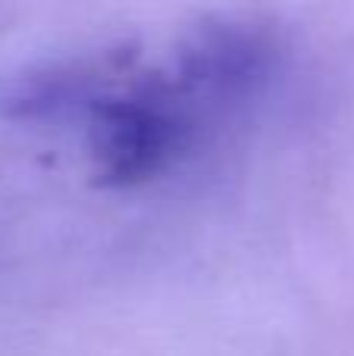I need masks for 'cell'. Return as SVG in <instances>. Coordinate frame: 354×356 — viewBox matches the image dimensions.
Instances as JSON below:
<instances>
[{
    "label": "cell",
    "instance_id": "obj_3",
    "mask_svg": "<svg viewBox=\"0 0 354 356\" xmlns=\"http://www.w3.org/2000/svg\"><path fill=\"white\" fill-rule=\"evenodd\" d=\"M132 54H104L94 63L69 66H35L0 75V116L10 119H47L63 110L100 97L98 88L116 79L129 66Z\"/></svg>",
    "mask_w": 354,
    "mask_h": 356
},
{
    "label": "cell",
    "instance_id": "obj_1",
    "mask_svg": "<svg viewBox=\"0 0 354 356\" xmlns=\"http://www.w3.org/2000/svg\"><path fill=\"white\" fill-rule=\"evenodd\" d=\"M179 116L169 110L160 88L135 94H100L88 106V150L91 175L100 188H132L157 172L182 147Z\"/></svg>",
    "mask_w": 354,
    "mask_h": 356
},
{
    "label": "cell",
    "instance_id": "obj_2",
    "mask_svg": "<svg viewBox=\"0 0 354 356\" xmlns=\"http://www.w3.org/2000/svg\"><path fill=\"white\" fill-rule=\"evenodd\" d=\"M176 63L179 81L188 91L238 94L267 75L273 47L251 25L204 22L185 38Z\"/></svg>",
    "mask_w": 354,
    "mask_h": 356
}]
</instances>
